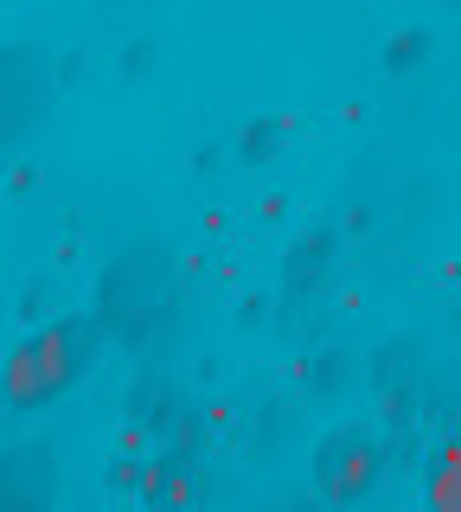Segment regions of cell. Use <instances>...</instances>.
Instances as JSON below:
<instances>
[{"label":"cell","instance_id":"1","mask_svg":"<svg viewBox=\"0 0 461 512\" xmlns=\"http://www.w3.org/2000/svg\"><path fill=\"white\" fill-rule=\"evenodd\" d=\"M97 346H103V320L97 314H65V320H52V327L26 333V340L7 352V372H0L7 410L33 416V410L52 404V397H65L71 384L97 365Z\"/></svg>","mask_w":461,"mask_h":512},{"label":"cell","instance_id":"2","mask_svg":"<svg viewBox=\"0 0 461 512\" xmlns=\"http://www.w3.org/2000/svg\"><path fill=\"white\" fill-rule=\"evenodd\" d=\"M378 487V442L372 429L359 423H340L314 442V493L327 506H359L365 493Z\"/></svg>","mask_w":461,"mask_h":512},{"label":"cell","instance_id":"3","mask_svg":"<svg viewBox=\"0 0 461 512\" xmlns=\"http://www.w3.org/2000/svg\"><path fill=\"white\" fill-rule=\"evenodd\" d=\"M423 500L429 512H461V442H442L423 468Z\"/></svg>","mask_w":461,"mask_h":512},{"label":"cell","instance_id":"4","mask_svg":"<svg viewBox=\"0 0 461 512\" xmlns=\"http://www.w3.org/2000/svg\"><path fill=\"white\" fill-rule=\"evenodd\" d=\"M423 45H429V32H423V26H404V32L385 45V71H410V64L423 58Z\"/></svg>","mask_w":461,"mask_h":512},{"label":"cell","instance_id":"5","mask_svg":"<svg viewBox=\"0 0 461 512\" xmlns=\"http://www.w3.org/2000/svg\"><path fill=\"white\" fill-rule=\"evenodd\" d=\"M282 128H289V122H263V128H250V135H244V160H263V148L282 135Z\"/></svg>","mask_w":461,"mask_h":512}]
</instances>
